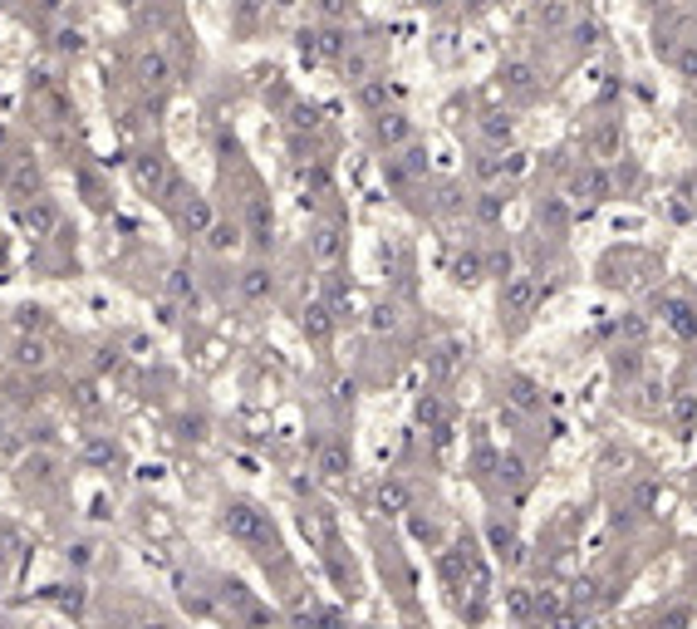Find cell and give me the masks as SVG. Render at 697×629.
<instances>
[{
	"label": "cell",
	"mask_w": 697,
	"mask_h": 629,
	"mask_svg": "<svg viewBox=\"0 0 697 629\" xmlns=\"http://www.w3.org/2000/svg\"><path fill=\"white\" fill-rule=\"evenodd\" d=\"M226 531L241 536V541H275L270 522H265L255 507H246V501H236V507H226Z\"/></svg>",
	"instance_id": "obj_1"
},
{
	"label": "cell",
	"mask_w": 697,
	"mask_h": 629,
	"mask_svg": "<svg viewBox=\"0 0 697 629\" xmlns=\"http://www.w3.org/2000/svg\"><path fill=\"white\" fill-rule=\"evenodd\" d=\"M148 629H162V625H148Z\"/></svg>",
	"instance_id": "obj_2"
}]
</instances>
